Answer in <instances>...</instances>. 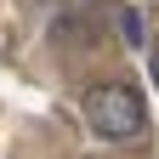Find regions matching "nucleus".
Segmentation results:
<instances>
[{"mask_svg": "<svg viewBox=\"0 0 159 159\" xmlns=\"http://www.w3.org/2000/svg\"><path fill=\"white\" fill-rule=\"evenodd\" d=\"M80 108H85V125L102 136V142H136V136L148 131V102L136 97V85H119V80L91 85Z\"/></svg>", "mask_w": 159, "mask_h": 159, "instance_id": "f257e3e1", "label": "nucleus"}, {"mask_svg": "<svg viewBox=\"0 0 159 159\" xmlns=\"http://www.w3.org/2000/svg\"><path fill=\"white\" fill-rule=\"evenodd\" d=\"M153 80H159V51H153Z\"/></svg>", "mask_w": 159, "mask_h": 159, "instance_id": "7ed1b4c3", "label": "nucleus"}, {"mask_svg": "<svg viewBox=\"0 0 159 159\" xmlns=\"http://www.w3.org/2000/svg\"><path fill=\"white\" fill-rule=\"evenodd\" d=\"M119 29H125V46H142V17H136V11L119 17Z\"/></svg>", "mask_w": 159, "mask_h": 159, "instance_id": "f03ea898", "label": "nucleus"}]
</instances>
